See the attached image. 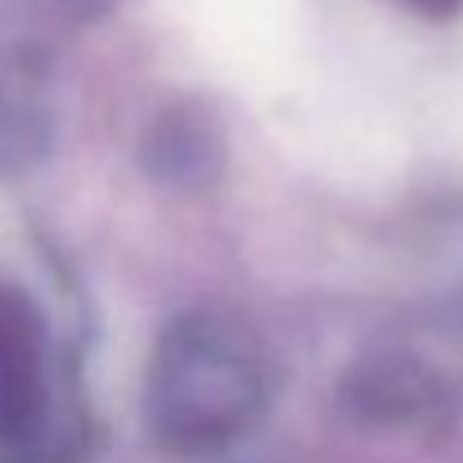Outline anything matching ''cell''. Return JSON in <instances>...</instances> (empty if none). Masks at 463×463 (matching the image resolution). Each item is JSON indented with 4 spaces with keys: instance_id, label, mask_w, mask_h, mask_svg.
Here are the masks:
<instances>
[{
    "instance_id": "6da1fadb",
    "label": "cell",
    "mask_w": 463,
    "mask_h": 463,
    "mask_svg": "<svg viewBox=\"0 0 463 463\" xmlns=\"http://www.w3.org/2000/svg\"><path fill=\"white\" fill-rule=\"evenodd\" d=\"M145 396L166 446L216 450L248 432L266 405L261 346L243 324L216 310L180 315L157 337Z\"/></svg>"
},
{
    "instance_id": "7a4b0ae2",
    "label": "cell",
    "mask_w": 463,
    "mask_h": 463,
    "mask_svg": "<svg viewBox=\"0 0 463 463\" xmlns=\"http://www.w3.org/2000/svg\"><path fill=\"white\" fill-rule=\"evenodd\" d=\"M401 5L419 18H455V14H463V0H401Z\"/></svg>"
}]
</instances>
